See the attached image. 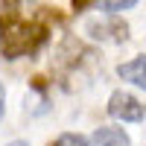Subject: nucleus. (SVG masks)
<instances>
[{
	"label": "nucleus",
	"instance_id": "obj_1",
	"mask_svg": "<svg viewBox=\"0 0 146 146\" xmlns=\"http://www.w3.org/2000/svg\"><path fill=\"white\" fill-rule=\"evenodd\" d=\"M47 38V27L41 23H27V21H6L0 23V47L6 58H21L35 53Z\"/></svg>",
	"mask_w": 146,
	"mask_h": 146
},
{
	"label": "nucleus",
	"instance_id": "obj_2",
	"mask_svg": "<svg viewBox=\"0 0 146 146\" xmlns=\"http://www.w3.org/2000/svg\"><path fill=\"white\" fill-rule=\"evenodd\" d=\"M108 114L117 120H126V123H137L143 120V105L126 91H114L111 100H108Z\"/></svg>",
	"mask_w": 146,
	"mask_h": 146
},
{
	"label": "nucleus",
	"instance_id": "obj_3",
	"mask_svg": "<svg viewBox=\"0 0 146 146\" xmlns=\"http://www.w3.org/2000/svg\"><path fill=\"white\" fill-rule=\"evenodd\" d=\"M117 76L131 82V85H137V88H146V56H137V58H131V62L120 64Z\"/></svg>",
	"mask_w": 146,
	"mask_h": 146
},
{
	"label": "nucleus",
	"instance_id": "obj_4",
	"mask_svg": "<svg viewBox=\"0 0 146 146\" xmlns=\"http://www.w3.org/2000/svg\"><path fill=\"white\" fill-rule=\"evenodd\" d=\"M91 146H129V137L123 129H96Z\"/></svg>",
	"mask_w": 146,
	"mask_h": 146
},
{
	"label": "nucleus",
	"instance_id": "obj_5",
	"mask_svg": "<svg viewBox=\"0 0 146 146\" xmlns=\"http://www.w3.org/2000/svg\"><path fill=\"white\" fill-rule=\"evenodd\" d=\"M91 32L94 38H105V32H114V41H126L129 38V27L120 21H111V23H91Z\"/></svg>",
	"mask_w": 146,
	"mask_h": 146
},
{
	"label": "nucleus",
	"instance_id": "obj_6",
	"mask_svg": "<svg viewBox=\"0 0 146 146\" xmlns=\"http://www.w3.org/2000/svg\"><path fill=\"white\" fill-rule=\"evenodd\" d=\"M137 0H96V6L102 12H123V9H131Z\"/></svg>",
	"mask_w": 146,
	"mask_h": 146
},
{
	"label": "nucleus",
	"instance_id": "obj_7",
	"mask_svg": "<svg viewBox=\"0 0 146 146\" xmlns=\"http://www.w3.org/2000/svg\"><path fill=\"white\" fill-rule=\"evenodd\" d=\"M53 146H88V140H85L82 135H62Z\"/></svg>",
	"mask_w": 146,
	"mask_h": 146
},
{
	"label": "nucleus",
	"instance_id": "obj_8",
	"mask_svg": "<svg viewBox=\"0 0 146 146\" xmlns=\"http://www.w3.org/2000/svg\"><path fill=\"white\" fill-rule=\"evenodd\" d=\"M15 3H18V0H0V12H12Z\"/></svg>",
	"mask_w": 146,
	"mask_h": 146
},
{
	"label": "nucleus",
	"instance_id": "obj_9",
	"mask_svg": "<svg viewBox=\"0 0 146 146\" xmlns=\"http://www.w3.org/2000/svg\"><path fill=\"white\" fill-rule=\"evenodd\" d=\"M88 3H91V0H73V9H76V12H82Z\"/></svg>",
	"mask_w": 146,
	"mask_h": 146
},
{
	"label": "nucleus",
	"instance_id": "obj_10",
	"mask_svg": "<svg viewBox=\"0 0 146 146\" xmlns=\"http://www.w3.org/2000/svg\"><path fill=\"white\" fill-rule=\"evenodd\" d=\"M3 105H6V94H3V85H0V117H3Z\"/></svg>",
	"mask_w": 146,
	"mask_h": 146
},
{
	"label": "nucleus",
	"instance_id": "obj_11",
	"mask_svg": "<svg viewBox=\"0 0 146 146\" xmlns=\"http://www.w3.org/2000/svg\"><path fill=\"white\" fill-rule=\"evenodd\" d=\"M9 146H29V143H23V140H15V143H9Z\"/></svg>",
	"mask_w": 146,
	"mask_h": 146
}]
</instances>
